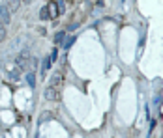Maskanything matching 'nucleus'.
<instances>
[{
    "label": "nucleus",
    "instance_id": "nucleus-2",
    "mask_svg": "<svg viewBox=\"0 0 163 138\" xmlns=\"http://www.w3.org/2000/svg\"><path fill=\"white\" fill-rule=\"evenodd\" d=\"M45 99L47 101H58V92L54 88H47L45 90Z\"/></svg>",
    "mask_w": 163,
    "mask_h": 138
},
{
    "label": "nucleus",
    "instance_id": "nucleus-8",
    "mask_svg": "<svg viewBox=\"0 0 163 138\" xmlns=\"http://www.w3.org/2000/svg\"><path fill=\"white\" fill-rule=\"evenodd\" d=\"M64 37H66V32H64V30H58V32L54 34V43H62Z\"/></svg>",
    "mask_w": 163,
    "mask_h": 138
},
{
    "label": "nucleus",
    "instance_id": "nucleus-3",
    "mask_svg": "<svg viewBox=\"0 0 163 138\" xmlns=\"http://www.w3.org/2000/svg\"><path fill=\"white\" fill-rule=\"evenodd\" d=\"M24 79H26V84H28L30 88H34V86H36V75H34V71L26 73V75H24Z\"/></svg>",
    "mask_w": 163,
    "mask_h": 138
},
{
    "label": "nucleus",
    "instance_id": "nucleus-5",
    "mask_svg": "<svg viewBox=\"0 0 163 138\" xmlns=\"http://www.w3.org/2000/svg\"><path fill=\"white\" fill-rule=\"evenodd\" d=\"M51 6L56 7V13H58V15H62V13L66 11V4H64V2H53Z\"/></svg>",
    "mask_w": 163,
    "mask_h": 138
},
{
    "label": "nucleus",
    "instance_id": "nucleus-10",
    "mask_svg": "<svg viewBox=\"0 0 163 138\" xmlns=\"http://www.w3.org/2000/svg\"><path fill=\"white\" fill-rule=\"evenodd\" d=\"M8 79H9V80H19V69H11V71L8 73Z\"/></svg>",
    "mask_w": 163,
    "mask_h": 138
},
{
    "label": "nucleus",
    "instance_id": "nucleus-11",
    "mask_svg": "<svg viewBox=\"0 0 163 138\" xmlns=\"http://www.w3.org/2000/svg\"><path fill=\"white\" fill-rule=\"evenodd\" d=\"M56 58H58V50H56V49H54V50H53V52H51V56H49V60H51V62H54V60H56Z\"/></svg>",
    "mask_w": 163,
    "mask_h": 138
},
{
    "label": "nucleus",
    "instance_id": "nucleus-12",
    "mask_svg": "<svg viewBox=\"0 0 163 138\" xmlns=\"http://www.w3.org/2000/svg\"><path fill=\"white\" fill-rule=\"evenodd\" d=\"M4 39H6V30L0 28V41H4Z\"/></svg>",
    "mask_w": 163,
    "mask_h": 138
},
{
    "label": "nucleus",
    "instance_id": "nucleus-13",
    "mask_svg": "<svg viewBox=\"0 0 163 138\" xmlns=\"http://www.w3.org/2000/svg\"><path fill=\"white\" fill-rule=\"evenodd\" d=\"M0 28H2V26H0Z\"/></svg>",
    "mask_w": 163,
    "mask_h": 138
},
{
    "label": "nucleus",
    "instance_id": "nucleus-1",
    "mask_svg": "<svg viewBox=\"0 0 163 138\" xmlns=\"http://www.w3.org/2000/svg\"><path fill=\"white\" fill-rule=\"evenodd\" d=\"M9 9H8V6L4 4V6H0V26H6V24H9Z\"/></svg>",
    "mask_w": 163,
    "mask_h": 138
},
{
    "label": "nucleus",
    "instance_id": "nucleus-6",
    "mask_svg": "<svg viewBox=\"0 0 163 138\" xmlns=\"http://www.w3.org/2000/svg\"><path fill=\"white\" fill-rule=\"evenodd\" d=\"M49 9H51L49 6H43V7H41V11H39V19H43V21H47V19L51 17V11H49Z\"/></svg>",
    "mask_w": 163,
    "mask_h": 138
},
{
    "label": "nucleus",
    "instance_id": "nucleus-9",
    "mask_svg": "<svg viewBox=\"0 0 163 138\" xmlns=\"http://www.w3.org/2000/svg\"><path fill=\"white\" fill-rule=\"evenodd\" d=\"M49 67H51V60H49V58H43V62H41V71H43V73H47V71H49Z\"/></svg>",
    "mask_w": 163,
    "mask_h": 138
},
{
    "label": "nucleus",
    "instance_id": "nucleus-7",
    "mask_svg": "<svg viewBox=\"0 0 163 138\" xmlns=\"http://www.w3.org/2000/svg\"><path fill=\"white\" fill-rule=\"evenodd\" d=\"M75 39H77L75 36H69V37H64V41H62V47H64V49H69V47H71V45L75 43Z\"/></svg>",
    "mask_w": 163,
    "mask_h": 138
},
{
    "label": "nucleus",
    "instance_id": "nucleus-4",
    "mask_svg": "<svg viewBox=\"0 0 163 138\" xmlns=\"http://www.w3.org/2000/svg\"><path fill=\"white\" fill-rule=\"evenodd\" d=\"M62 82V73H54L53 77H51V88H54V86H58Z\"/></svg>",
    "mask_w": 163,
    "mask_h": 138
}]
</instances>
